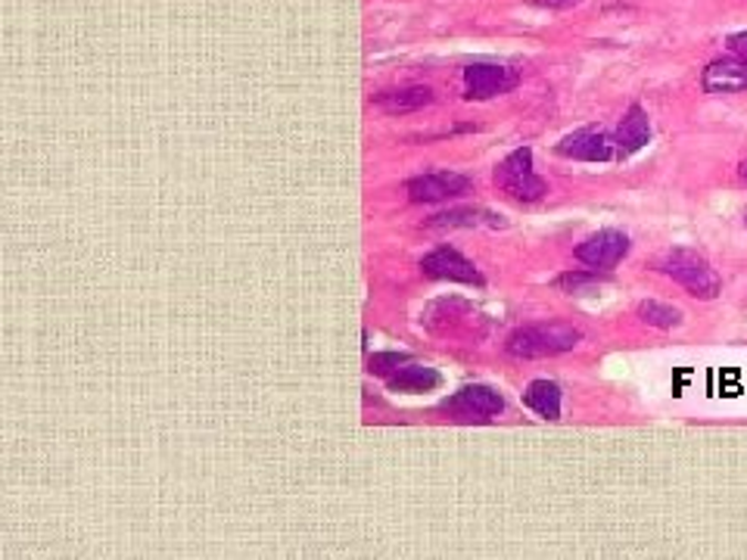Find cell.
Returning <instances> with one entry per match:
<instances>
[{
    "label": "cell",
    "instance_id": "obj_21",
    "mask_svg": "<svg viewBox=\"0 0 747 560\" xmlns=\"http://www.w3.org/2000/svg\"><path fill=\"white\" fill-rule=\"evenodd\" d=\"M738 172H741V177H745V181H747V159H745V162H741V169H738Z\"/></svg>",
    "mask_w": 747,
    "mask_h": 560
},
{
    "label": "cell",
    "instance_id": "obj_15",
    "mask_svg": "<svg viewBox=\"0 0 747 560\" xmlns=\"http://www.w3.org/2000/svg\"><path fill=\"white\" fill-rule=\"evenodd\" d=\"M561 386L555 380H533L523 392V402L530 411H536L540 418L557 420L561 418Z\"/></svg>",
    "mask_w": 747,
    "mask_h": 560
},
{
    "label": "cell",
    "instance_id": "obj_6",
    "mask_svg": "<svg viewBox=\"0 0 747 560\" xmlns=\"http://www.w3.org/2000/svg\"><path fill=\"white\" fill-rule=\"evenodd\" d=\"M420 271H424V278L483 287V274L477 271V265L470 262L468 256H461L455 246H436L434 252H427L420 259Z\"/></svg>",
    "mask_w": 747,
    "mask_h": 560
},
{
    "label": "cell",
    "instance_id": "obj_18",
    "mask_svg": "<svg viewBox=\"0 0 747 560\" xmlns=\"http://www.w3.org/2000/svg\"><path fill=\"white\" fill-rule=\"evenodd\" d=\"M555 283L564 290V293L574 297V293H583V290L598 287V274H591V271H567V274H561Z\"/></svg>",
    "mask_w": 747,
    "mask_h": 560
},
{
    "label": "cell",
    "instance_id": "obj_17",
    "mask_svg": "<svg viewBox=\"0 0 747 560\" xmlns=\"http://www.w3.org/2000/svg\"><path fill=\"white\" fill-rule=\"evenodd\" d=\"M408 362H412V358H408V355H402V352H374V355L367 358V370L389 380V377H393L402 365H408Z\"/></svg>",
    "mask_w": 747,
    "mask_h": 560
},
{
    "label": "cell",
    "instance_id": "obj_16",
    "mask_svg": "<svg viewBox=\"0 0 747 560\" xmlns=\"http://www.w3.org/2000/svg\"><path fill=\"white\" fill-rule=\"evenodd\" d=\"M636 315H639L642 324L658 327V331H673V327L682 324V312H679L676 305H670V302H661V299H644V302H639Z\"/></svg>",
    "mask_w": 747,
    "mask_h": 560
},
{
    "label": "cell",
    "instance_id": "obj_7",
    "mask_svg": "<svg viewBox=\"0 0 747 560\" xmlns=\"http://www.w3.org/2000/svg\"><path fill=\"white\" fill-rule=\"evenodd\" d=\"M473 187L468 175L458 172H430V175H417L405 184L408 200L412 203H446V200H458Z\"/></svg>",
    "mask_w": 747,
    "mask_h": 560
},
{
    "label": "cell",
    "instance_id": "obj_13",
    "mask_svg": "<svg viewBox=\"0 0 747 560\" xmlns=\"http://www.w3.org/2000/svg\"><path fill=\"white\" fill-rule=\"evenodd\" d=\"M434 104V90L427 85H405V88L381 90L374 97V106L386 112V116H405V112H417L424 106Z\"/></svg>",
    "mask_w": 747,
    "mask_h": 560
},
{
    "label": "cell",
    "instance_id": "obj_8",
    "mask_svg": "<svg viewBox=\"0 0 747 560\" xmlns=\"http://www.w3.org/2000/svg\"><path fill=\"white\" fill-rule=\"evenodd\" d=\"M629 246L632 244H629L623 230H598V234H591V237H586L583 244L576 246V259L589 265V268L608 271V268H617L629 256Z\"/></svg>",
    "mask_w": 747,
    "mask_h": 560
},
{
    "label": "cell",
    "instance_id": "obj_20",
    "mask_svg": "<svg viewBox=\"0 0 747 560\" xmlns=\"http://www.w3.org/2000/svg\"><path fill=\"white\" fill-rule=\"evenodd\" d=\"M536 7H545V10H574L583 0H533Z\"/></svg>",
    "mask_w": 747,
    "mask_h": 560
},
{
    "label": "cell",
    "instance_id": "obj_1",
    "mask_svg": "<svg viewBox=\"0 0 747 560\" xmlns=\"http://www.w3.org/2000/svg\"><path fill=\"white\" fill-rule=\"evenodd\" d=\"M579 340H583V331L574 327V324H561V321L526 324V327H517L504 340V352L511 358H552V355H561V352L576 349Z\"/></svg>",
    "mask_w": 747,
    "mask_h": 560
},
{
    "label": "cell",
    "instance_id": "obj_3",
    "mask_svg": "<svg viewBox=\"0 0 747 560\" xmlns=\"http://www.w3.org/2000/svg\"><path fill=\"white\" fill-rule=\"evenodd\" d=\"M495 184H499V191L508 193L517 203H540L542 196L548 193V181L536 175V169H533V150L530 147H517L514 153H508L495 165Z\"/></svg>",
    "mask_w": 747,
    "mask_h": 560
},
{
    "label": "cell",
    "instance_id": "obj_14",
    "mask_svg": "<svg viewBox=\"0 0 747 560\" xmlns=\"http://www.w3.org/2000/svg\"><path fill=\"white\" fill-rule=\"evenodd\" d=\"M439 384H442V377H439L434 368L415 365V362L402 365V368L389 377V389H393V392H408V396H415V392H430V389H436Z\"/></svg>",
    "mask_w": 747,
    "mask_h": 560
},
{
    "label": "cell",
    "instance_id": "obj_11",
    "mask_svg": "<svg viewBox=\"0 0 747 560\" xmlns=\"http://www.w3.org/2000/svg\"><path fill=\"white\" fill-rule=\"evenodd\" d=\"M701 85L713 97H723V94H741L747 90V63H741L738 56L729 60H713L711 66L701 75Z\"/></svg>",
    "mask_w": 747,
    "mask_h": 560
},
{
    "label": "cell",
    "instance_id": "obj_9",
    "mask_svg": "<svg viewBox=\"0 0 747 560\" xmlns=\"http://www.w3.org/2000/svg\"><path fill=\"white\" fill-rule=\"evenodd\" d=\"M446 408L458 414V418L465 420H489V418H499L504 411V399L492 389V386L483 384H473L465 386V389H458L452 399L446 402Z\"/></svg>",
    "mask_w": 747,
    "mask_h": 560
},
{
    "label": "cell",
    "instance_id": "obj_4",
    "mask_svg": "<svg viewBox=\"0 0 747 560\" xmlns=\"http://www.w3.org/2000/svg\"><path fill=\"white\" fill-rule=\"evenodd\" d=\"M517 82H521L517 72L511 69V66H495V63H473V66H468L465 75H461L465 97H468V100H477V104L502 97L508 90L517 88Z\"/></svg>",
    "mask_w": 747,
    "mask_h": 560
},
{
    "label": "cell",
    "instance_id": "obj_5",
    "mask_svg": "<svg viewBox=\"0 0 747 560\" xmlns=\"http://www.w3.org/2000/svg\"><path fill=\"white\" fill-rule=\"evenodd\" d=\"M557 157L576 159V162H620L613 131L605 128H579L555 147Z\"/></svg>",
    "mask_w": 747,
    "mask_h": 560
},
{
    "label": "cell",
    "instance_id": "obj_10",
    "mask_svg": "<svg viewBox=\"0 0 747 560\" xmlns=\"http://www.w3.org/2000/svg\"><path fill=\"white\" fill-rule=\"evenodd\" d=\"M613 140H617V157L629 159L636 157L639 150L648 147V140H651V119H648V112H644L642 106L632 104L623 112V119L617 125V131H613Z\"/></svg>",
    "mask_w": 747,
    "mask_h": 560
},
{
    "label": "cell",
    "instance_id": "obj_12",
    "mask_svg": "<svg viewBox=\"0 0 747 560\" xmlns=\"http://www.w3.org/2000/svg\"><path fill=\"white\" fill-rule=\"evenodd\" d=\"M430 230H455V228H502V215H492L487 209H477V206H455V209L436 212L424 222Z\"/></svg>",
    "mask_w": 747,
    "mask_h": 560
},
{
    "label": "cell",
    "instance_id": "obj_2",
    "mask_svg": "<svg viewBox=\"0 0 747 560\" xmlns=\"http://www.w3.org/2000/svg\"><path fill=\"white\" fill-rule=\"evenodd\" d=\"M658 271H663L670 280H676L679 287L695 299H716L723 290V278L716 274V268L695 249L663 252L658 259Z\"/></svg>",
    "mask_w": 747,
    "mask_h": 560
},
{
    "label": "cell",
    "instance_id": "obj_19",
    "mask_svg": "<svg viewBox=\"0 0 747 560\" xmlns=\"http://www.w3.org/2000/svg\"><path fill=\"white\" fill-rule=\"evenodd\" d=\"M726 47H729L732 56H738L741 63H747V32H735V35L726 37Z\"/></svg>",
    "mask_w": 747,
    "mask_h": 560
}]
</instances>
